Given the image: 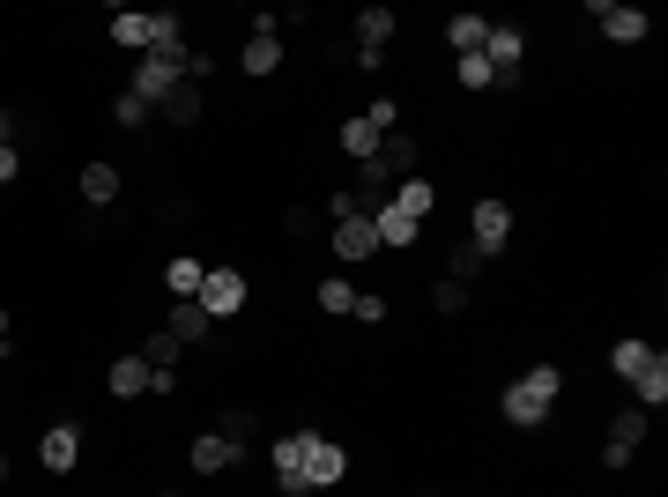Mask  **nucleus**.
<instances>
[{
  "mask_svg": "<svg viewBox=\"0 0 668 497\" xmlns=\"http://www.w3.org/2000/svg\"><path fill=\"white\" fill-rule=\"evenodd\" d=\"M201 312H208V320L246 312V275H238V268H208V275H201Z\"/></svg>",
  "mask_w": 668,
  "mask_h": 497,
  "instance_id": "4",
  "label": "nucleus"
},
{
  "mask_svg": "<svg viewBox=\"0 0 668 497\" xmlns=\"http://www.w3.org/2000/svg\"><path fill=\"white\" fill-rule=\"evenodd\" d=\"M201 275H208V260H186L178 252V260H164V290L172 298H201Z\"/></svg>",
  "mask_w": 668,
  "mask_h": 497,
  "instance_id": "20",
  "label": "nucleus"
},
{
  "mask_svg": "<svg viewBox=\"0 0 668 497\" xmlns=\"http://www.w3.org/2000/svg\"><path fill=\"white\" fill-rule=\"evenodd\" d=\"M342 475H349V453L320 431H305V490H335Z\"/></svg>",
  "mask_w": 668,
  "mask_h": 497,
  "instance_id": "3",
  "label": "nucleus"
},
{
  "mask_svg": "<svg viewBox=\"0 0 668 497\" xmlns=\"http://www.w3.org/2000/svg\"><path fill=\"white\" fill-rule=\"evenodd\" d=\"M156 112H164L172 126H194V120H201V90H194V82H178V90L156 104Z\"/></svg>",
  "mask_w": 668,
  "mask_h": 497,
  "instance_id": "25",
  "label": "nucleus"
},
{
  "mask_svg": "<svg viewBox=\"0 0 668 497\" xmlns=\"http://www.w3.org/2000/svg\"><path fill=\"white\" fill-rule=\"evenodd\" d=\"M0 356H8V312H0Z\"/></svg>",
  "mask_w": 668,
  "mask_h": 497,
  "instance_id": "42",
  "label": "nucleus"
},
{
  "mask_svg": "<svg viewBox=\"0 0 668 497\" xmlns=\"http://www.w3.org/2000/svg\"><path fill=\"white\" fill-rule=\"evenodd\" d=\"M483 38H491V23H483V15H453V23H445V45H453V60H461V52H483Z\"/></svg>",
  "mask_w": 668,
  "mask_h": 497,
  "instance_id": "24",
  "label": "nucleus"
},
{
  "mask_svg": "<svg viewBox=\"0 0 668 497\" xmlns=\"http://www.w3.org/2000/svg\"><path fill=\"white\" fill-rule=\"evenodd\" d=\"M178 349H186V342H178L172 327H156V334H148V342L134 349V356H142L148 372H178Z\"/></svg>",
  "mask_w": 668,
  "mask_h": 497,
  "instance_id": "18",
  "label": "nucleus"
},
{
  "mask_svg": "<svg viewBox=\"0 0 668 497\" xmlns=\"http://www.w3.org/2000/svg\"><path fill=\"white\" fill-rule=\"evenodd\" d=\"M312 304H320L327 320H349V312H357V282H342V275H327L320 290H312Z\"/></svg>",
  "mask_w": 668,
  "mask_h": 497,
  "instance_id": "19",
  "label": "nucleus"
},
{
  "mask_svg": "<svg viewBox=\"0 0 668 497\" xmlns=\"http://www.w3.org/2000/svg\"><path fill=\"white\" fill-rule=\"evenodd\" d=\"M639 438H646V408H624V416L609 423V446H602V460H609V468H631Z\"/></svg>",
  "mask_w": 668,
  "mask_h": 497,
  "instance_id": "10",
  "label": "nucleus"
},
{
  "mask_svg": "<svg viewBox=\"0 0 668 497\" xmlns=\"http://www.w3.org/2000/svg\"><path fill=\"white\" fill-rule=\"evenodd\" d=\"M335 142H342V149L357 156V164H371V156H379V134H371V120H364V112H349V120H342V134H335Z\"/></svg>",
  "mask_w": 668,
  "mask_h": 497,
  "instance_id": "21",
  "label": "nucleus"
},
{
  "mask_svg": "<svg viewBox=\"0 0 668 497\" xmlns=\"http://www.w3.org/2000/svg\"><path fill=\"white\" fill-rule=\"evenodd\" d=\"M646 364H654V349H646V342H617V349H609V372H617V379H639Z\"/></svg>",
  "mask_w": 668,
  "mask_h": 497,
  "instance_id": "29",
  "label": "nucleus"
},
{
  "mask_svg": "<svg viewBox=\"0 0 668 497\" xmlns=\"http://www.w3.org/2000/svg\"><path fill=\"white\" fill-rule=\"evenodd\" d=\"M475 275H483V252H475V246H461V252H453V282H461V290H469Z\"/></svg>",
  "mask_w": 668,
  "mask_h": 497,
  "instance_id": "35",
  "label": "nucleus"
},
{
  "mask_svg": "<svg viewBox=\"0 0 668 497\" xmlns=\"http://www.w3.org/2000/svg\"><path fill=\"white\" fill-rule=\"evenodd\" d=\"M431 304H439L445 320H453V312H469V290H461V282L445 275V282H431Z\"/></svg>",
  "mask_w": 668,
  "mask_h": 497,
  "instance_id": "32",
  "label": "nucleus"
},
{
  "mask_svg": "<svg viewBox=\"0 0 668 497\" xmlns=\"http://www.w3.org/2000/svg\"><path fill=\"white\" fill-rule=\"evenodd\" d=\"M469 246L483 252V260H497V252L513 246V208H505V200H475L469 208Z\"/></svg>",
  "mask_w": 668,
  "mask_h": 497,
  "instance_id": "2",
  "label": "nucleus"
},
{
  "mask_svg": "<svg viewBox=\"0 0 668 497\" xmlns=\"http://www.w3.org/2000/svg\"><path fill=\"white\" fill-rule=\"evenodd\" d=\"M38 460H45L52 475H68L74 460H82V431H74V423H52L45 438H38Z\"/></svg>",
  "mask_w": 668,
  "mask_h": 497,
  "instance_id": "12",
  "label": "nucleus"
},
{
  "mask_svg": "<svg viewBox=\"0 0 668 497\" xmlns=\"http://www.w3.org/2000/svg\"><path fill=\"white\" fill-rule=\"evenodd\" d=\"M178 68H186V75H194V82H208V75H216V52H186Z\"/></svg>",
  "mask_w": 668,
  "mask_h": 497,
  "instance_id": "38",
  "label": "nucleus"
},
{
  "mask_svg": "<svg viewBox=\"0 0 668 497\" xmlns=\"http://www.w3.org/2000/svg\"><path fill=\"white\" fill-rule=\"evenodd\" d=\"M349 320H357V327H379V320H387V298H379V290H357V312H349Z\"/></svg>",
  "mask_w": 668,
  "mask_h": 497,
  "instance_id": "33",
  "label": "nucleus"
},
{
  "mask_svg": "<svg viewBox=\"0 0 668 497\" xmlns=\"http://www.w3.org/2000/svg\"><path fill=\"white\" fill-rule=\"evenodd\" d=\"M320 208H327V224H349V216H364V208H357V194H327Z\"/></svg>",
  "mask_w": 668,
  "mask_h": 497,
  "instance_id": "36",
  "label": "nucleus"
},
{
  "mask_svg": "<svg viewBox=\"0 0 668 497\" xmlns=\"http://www.w3.org/2000/svg\"><path fill=\"white\" fill-rule=\"evenodd\" d=\"M178 75H186L178 60H156V52H142V68H134V82H126V90H134V97H142L148 112H156V104H164V97L178 90Z\"/></svg>",
  "mask_w": 668,
  "mask_h": 497,
  "instance_id": "6",
  "label": "nucleus"
},
{
  "mask_svg": "<svg viewBox=\"0 0 668 497\" xmlns=\"http://www.w3.org/2000/svg\"><path fill=\"white\" fill-rule=\"evenodd\" d=\"M186 460H194V475H223V468H238V438H223V431H201L194 446H186Z\"/></svg>",
  "mask_w": 668,
  "mask_h": 497,
  "instance_id": "11",
  "label": "nucleus"
},
{
  "mask_svg": "<svg viewBox=\"0 0 668 497\" xmlns=\"http://www.w3.org/2000/svg\"><path fill=\"white\" fill-rule=\"evenodd\" d=\"M631 394H639V408H661V401H668V356H661V349H654V364L631 379Z\"/></svg>",
  "mask_w": 668,
  "mask_h": 497,
  "instance_id": "22",
  "label": "nucleus"
},
{
  "mask_svg": "<svg viewBox=\"0 0 668 497\" xmlns=\"http://www.w3.org/2000/svg\"><path fill=\"white\" fill-rule=\"evenodd\" d=\"M417 156H423V142H409V134H387V142H379V164H387V178H417Z\"/></svg>",
  "mask_w": 668,
  "mask_h": 497,
  "instance_id": "15",
  "label": "nucleus"
},
{
  "mask_svg": "<svg viewBox=\"0 0 668 497\" xmlns=\"http://www.w3.org/2000/svg\"><path fill=\"white\" fill-rule=\"evenodd\" d=\"M520 52H527V38H520L513 23H491V38H483V60H491L497 90H505V82H520Z\"/></svg>",
  "mask_w": 668,
  "mask_h": 497,
  "instance_id": "7",
  "label": "nucleus"
},
{
  "mask_svg": "<svg viewBox=\"0 0 668 497\" xmlns=\"http://www.w3.org/2000/svg\"><path fill=\"white\" fill-rule=\"evenodd\" d=\"M112 394H120V401L148 394V364H142V356H120V364H112Z\"/></svg>",
  "mask_w": 668,
  "mask_h": 497,
  "instance_id": "26",
  "label": "nucleus"
},
{
  "mask_svg": "<svg viewBox=\"0 0 668 497\" xmlns=\"http://www.w3.org/2000/svg\"><path fill=\"white\" fill-rule=\"evenodd\" d=\"M268 460H275V490H282V497H305V431L275 438Z\"/></svg>",
  "mask_w": 668,
  "mask_h": 497,
  "instance_id": "8",
  "label": "nucleus"
},
{
  "mask_svg": "<svg viewBox=\"0 0 668 497\" xmlns=\"http://www.w3.org/2000/svg\"><path fill=\"white\" fill-rule=\"evenodd\" d=\"M594 23H602L609 45H646L654 15H646V8H624V0H594Z\"/></svg>",
  "mask_w": 668,
  "mask_h": 497,
  "instance_id": "5",
  "label": "nucleus"
},
{
  "mask_svg": "<svg viewBox=\"0 0 668 497\" xmlns=\"http://www.w3.org/2000/svg\"><path fill=\"white\" fill-rule=\"evenodd\" d=\"M16 178H23V156H16V149H0V186H16Z\"/></svg>",
  "mask_w": 668,
  "mask_h": 497,
  "instance_id": "39",
  "label": "nucleus"
},
{
  "mask_svg": "<svg viewBox=\"0 0 668 497\" xmlns=\"http://www.w3.org/2000/svg\"><path fill=\"white\" fill-rule=\"evenodd\" d=\"M0 149H16V120L8 112H0Z\"/></svg>",
  "mask_w": 668,
  "mask_h": 497,
  "instance_id": "40",
  "label": "nucleus"
},
{
  "mask_svg": "<svg viewBox=\"0 0 668 497\" xmlns=\"http://www.w3.org/2000/svg\"><path fill=\"white\" fill-rule=\"evenodd\" d=\"M253 431H260V416H253V408H238V416H223V438H238V446H246Z\"/></svg>",
  "mask_w": 668,
  "mask_h": 497,
  "instance_id": "37",
  "label": "nucleus"
},
{
  "mask_svg": "<svg viewBox=\"0 0 668 497\" xmlns=\"http://www.w3.org/2000/svg\"><path fill=\"white\" fill-rule=\"evenodd\" d=\"M371 230H379V252H387V246H417L423 216H409L401 200H379V208H371Z\"/></svg>",
  "mask_w": 668,
  "mask_h": 497,
  "instance_id": "9",
  "label": "nucleus"
},
{
  "mask_svg": "<svg viewBox=\"0 0 668 497\" xmlns=\"http://www.w3.org/2000/svg\"><path fill=\"white\" fill-rule=\"evenodd\" d=\"M82 200L90 208H112L120 200V164H82Z\"/></svg>",
  "mask_w": 668,
  "mask_h": 497,
  "instance_id": "17",
  "label": "nucleus"
},
{
  "mask_svg": "<svg viewBox=\"0 0 668 497\" xmlns=\"http://www.w3.org/2000/svg\"><path fill=\"white\" fill-rule=\"evenodd\" d=\"M164 327H172L178 342H208V327H216V320L201 312V298H172V320H164Z\"/></svg>",
  "mask_w": 668,
  "mask_h": 497,
  "instance_id": "16",
  "label": "nucleus"
},
{
  "mask_svg": "<svg viewBox=\"0 0 668 497\" xmlns=\"http://www.w3.org/2000/svg\"><path fill=\"white\" fill-rule=\"evenodd\" d=\"M453 82H461V90H497V75H491L483 52H461V60H453Z\"/></svg>",
  "mask_w": 668,
  "mask_h": 497,
  "instance_id": "28",
  "label": "nucleus"
},
{
  "mask_svg": "<svg viewBox=\"0 0 668 497\" xmlns=\"http://www.w3.org/2000/svg\"><path fill=\"white\" fill-rule=\"evenodd\" d=\"M364 120H371V134L387 142V134H401V104H394V97H371V104H364Z\"/></svg>",
  "mask_w": 668,
  "mask_h": 497,
  "instance_id": "31",
  "label": "nucleus"
},
{
  "mask_svg": "<svg viewBox=\"0 0 668 497\" xmlns=\"http://www.w3.org/2000/svg\"><path fill=\"white\" fill-rule=\"evenodd\" d=\"M557 386H565V372H557V364H535V372H520L513 386H505V401H497V408H505V423H513V431H543L549 408H557Z\"/></svg>",
  "mask_w": 668,
  "mask_h": 497,
  "instance_id": "1",
  "label": "nucleus"
},
{
  "mask_svg": "<svg viewBox=\"0 0 668 497\" xmlns=\"http://www.w3.org/2000/svg\"><path fill=\"white\" fill-rule=\"evenodd\" d=\"M238 68H246V75H275V68H282V38H275V30H253L246 52H238Z\"/></svg>",
  "mask_w": 668,
  "mask_h": 497,
  "instance_id": "14",
  "label": "nucleus"
},
{
  "mask_svg": "<svg viewBox=\"0 0 668 497\" xmlns=\"http://www.w3.org/2000/svg\"><path fill=\"white\" fill-rule=\"evenodd\" d=\"M335 260H379V230H371V216L335 224Z\"/></svg>",
  "mask_w": 668,
  "mask_h": 497,
  "instance_id": "13",
  "label": "nucleus"
},
{
  "mask_svg": "<svg viewBox=\"0 0 668 497\" xmlns=\"http://www.w3.org/2000/svg\"><path fill=\"white\" fill-rule=\"evenodd\" d=\"M112 45H126V52H148V15L120 8V15H112Z\"/></svg>",
  "mask_w": 668,
  "mask_h": 497,
  "instance_id": "27",
  "label": "nucleus"
},
{
  "mask_svg": "<svg viewBox=\"0 0 668 497\" xmlns=\"http://www.w3.org/2000/svg\"><path fill=\"white\" fill-rule=\"evenodd\" d=\"M8 475H16V460H8V453H0V490H8Z\"/></svg>",
  "mask_w": 668,
  "mask_h": 497,
  "instance_id": "41",
  "label": "nucleus"
},
{
  "mask_svg": "<svg viewBox=\"0 0 668 497\" xmlns=\"http://www.w3.org/2000/svg\"><path fill=\"white\" fill-rule=\"evenodd\" d=\"M112 120H120V126H142V120H148V104L134 97V90H120V97H112Z\"/></svg>",
  "mask_w": 668,
  "mask_h": 497,
  "instance_id": "34",
  "label": "nucleus"
},
{
  "mask_svg": "<svg viewBox=\"0 0 668 497\" xmlns=\"http://www.w3.org/2000/svg\"><path fill=\"white\" fill-rule=\"evenodd\" d=\"M387 38H394V8H364V15H357V45L387 52Z\"/></svg>",
  "mask_w": 668,
  "mask_h": 497,
  "instance_id": "23",
  "label": "nucleus"
},
{
  "mask_svg": "<svg viewBox=\"0 0 668 497\" xmlns=\"http://www.w3.org/2000/svg\"><path fill=\"white\" fill-rule=\"evenodd\" d=\"M394 200H401V208H409V216H431V200H439V194H431V178H401V186H394Z\"/></svg>",
  "mask_w": 668,
  "mask_h": 497,
  "instance_id": "30",
  "label": "nucleus"
}]
</instances>
